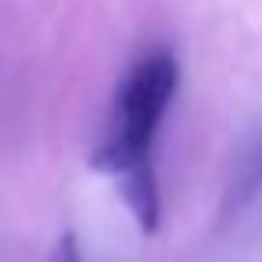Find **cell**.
<instances>
[{"mask_svg":"<svg viewBox=\"0 0 262 262\" xmlns=\"http://www.w3.org/2000/svg\"><path fill=\"white\" fill-rule=\"evenodd\" d=\"M176 83H180V69L169 51L144 54L115 90L112 126L101 147L90 155V169L115 180L119 172L151 162V144L176 94Z\"/></svg>","mask_w":262,"mask_h":262,"instance_id":"1","label":"cell"},{"mask_svg":"<svg viewBox=\"0 0 262 262\" xmlns=\"http://www.w3.org/2000/svg\"><path fill=\"white\" fill-rule=\"evenodd\" d=\"M51 262H83V251H79V241H76V233H65V237L58 241V248H54Z\"/></svg>","mask_w":262,"mask_h":262,"instance_id":"3","label":"cell"},{"mask_svg":"<svg viewBox=\"0 0 262 262\" xmlns=\"http://www.w3.org/2000/svg\"><path fill=\"white\" fill-rule=\"evenodd\" d=\"M115 187L129 208V215L137 219V226L144 233H155L158 223H162V190H158V176H155V165L144 162V165H133L126 172L115 176Z\"/></svg>","mask_w":262,"mask_h":262,"instance_id":"2","label":"cell"}]
</instances>
